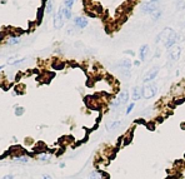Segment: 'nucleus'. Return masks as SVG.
Instances as JSON below:
<instances>
[{
	"label": "nucleus",
	"mask_w": 185,
	"mask_h": 179,
	"mask_svg": "<svg viewBox=\"0 0 185 179\" xmlns=\"http://www.w3.org/2000/svg\"><path fill=\"white\" fill-rule=\"evenodd\" d=\"M129 100H130V93L128 90H121L112 102H110V107L113 109H118L123 105H128Z\"/></svg>",
	"instance_id": "f257e3e1"
},
{
	"label": "nucleus",
	"mask_w": 185,
	"mask_h": 179,
	"mask_svg": "<svg viewBox=\"0 0 185 179\" xmlns=\"http://www.w3.org/2000/svg\"><path fill=\"white\" fill-rule=\"evenodd\" d=\"M141 89H143V98H144V99H152V98H154V96L156 95V93H158V85H156V84H153V83H150V84H144V85L141 87Z\"/></svg>",
	"instance_id": "f03ea898"
},
{
	"label": "nucleus",
	"mask_w": 185,
	"mask_h": 179,
	"mask_svg": "<svg viewBox=\"0 0 185 179\" xmlns=\"http://www.w3.org/2000/svg\"><path fill=\"white\" fill-rule=\"evenodd\" d=\"M159 71H160V68H159V67H153L152 69H149V70H148V71L144 74V76H143V83H144V84H150V83H153L155 79H156Z\"/></svg>",
	"instance_id": "7ed1b4c3"
},
{
	"label": "nucleus",
	"mask_w": 185,
	"mask_h": 179,
	"mask_svg": "<svg viewBox=\"0 0 185 179\" xmlns=\"http://www.w3.org/2000/svg\"><path fill=\"white\" fill-rule=\"evenodd\" d=\"M53 23H54V28L55 29H61L64 26L65 18H64V14H63V6H60L59 10L55 13L54 19H53Z\"/></svg>",
	"instance_id": "20e7f679"
},
{
	"label": "nucleus",
	"mask_w": 185,
	"mask_h": 179,
	"mask_svg": "<svg viewBox=\"0 0 185 179\" xmlns=\"http://www.w3.org/2000/svg\"><path fill=\"white\" fill-rule=\"evenodd\" d=\"M173 33H174V30H173L171 28H165V29H163V30L156 35V38H155V44H159L160 42L164 43Z\"/></svg>",
	"instance_id": "39448f33"
},
{
	"label": "nucleus",
	"mask_w": 185,
	"mask_h": 179,
	"mask_svg": "<svg viewBox=\"0 0 185 179\" xmlns=\"http://www.w3.org/2000/svg\"><path fill=\"white\" fill-rule=\"evenodd\" d=\"M168 55L171 62H178L181 55V48L179 45H174L173 48L168 49Z\"/></svg>",
	"instance_id": "423d86ee"
},
{
	"label": "nucleus",
	"mask_w": 185,
	"mask_h": 179,
	"mask_svg": "<svg viewBox=\"0 0 185 179\" xmlns=\"http://www.w3.org/2000/svg\"><path fill=\"white\" fill-rule=\"evenodd\" d=\"M156 9H159V5L158 3H154V2H146L145 4H143L141 6V13L144 14H153Z\"/></svg>",
	"instance_id": "0eeeda50"
},
{
	"label": "nucleus",
	"mask_w": 185,
	"mask_h": 179,
	"mask_svg": "<svg viewBox=\"0 0 185 179\" xmlns=\"http://www.w3.org/2000/svg\"><path fill=\"white\" fill-rule=\"evenodd\" d=\"M89 24V20L85 16H75L73 19V25L77 26L78 29H85Z\"/></svg>",
	"instance_id": "6e6552de"
},
{
	"label": "nucleus",
	"mask_w": 185,
	"mask_h": 179,
	"mask_svg": "<svg viewBox=\"0 0 185 179\" xmlns=\"http://www.w3.org/2000/svg\"><path fill=\"white\" fill-rule=\"evenodd\" d=\"M130 99H132V102H138V100H140V99H143V89H141V87H139V85H135L133 89H132V92H130Z\"/></svg>",
	"instance_id": "1a4fd4ad"
},
{
	"label": "nucleus",
	"mask_w": 185,
	"mask_h": 179,
	"mask_svg": "<svg viewBox=\"0 0 185 179\" xmlns=\"http://www.w3.org/2000/svg\"><path fill=\"white\" fill-rule=\"evenodd\" d=\"M176 43H178V34L174 31L163 44H164V47H165L166 49H170V48H173L174 45H176Z\"/></svg>",
	"instance_id": "9d476101"
},
{
	"label": "nucleus",
	"mask_w": 185,
	"mask_h": 179,
	"mask_svg": "<svg viewBox=\"0 0 185 179\" xmlns=\"http://www.w3.org/2000/svg\"><path fill=\"white\" fill-rule=\"evenodd\" d=\"M149 51H150V48H149L148 44H144V45L140 47V49H139V60L141 63L146 60L148 55H149Z\"/></svg>",
	"instance_id": "9b49d317"
},
{
	"label": "nucleus",
	"mask_w": 185,
	"mask_h": 179,
	"mask_svg": "<svg viewBox=\"0 0 185 179\" xmlns=\"http://www.w3.org/2000/svg\"><path fill=\"white\" fill-rule=\"evenodd\" d=\"M85 179H105V174L99 169H94L89 173V175Z\"/></svg>",
	"instance_id": "f8f14e48"
},
{
	"label": "nucleus",
	"mask_w": 185,
	"mask_h": 179,
	"mask_svg": "<svg viewBox=\"0 0 185 179\" xmlns=\"http://www.w3.org/2000/svg\"><path fill=\"white\" fill-rule=\"evenodd\" d=\"M116 67L120 69V68H125V69H132L133 67V62L130 60L129 58H125V59H121V60L116 64Z\"/></svg>",
	"instance_id": "ddd939ff"
},
{
	"label": "nucleus",
	"mask_w": 185,
	"mask_h": 179,
	"mask_svg": "<svg viewBox=\"0 0 185 179\" xmlns=\"http://www.w3.org/2000/svg\"><path fill=\"white\" fill-rule=\"evenodd\" d=\"M123 124V122L121 120H119V119H116V120H113L112 123H109L108 125H106V129L109 130V132H112V130H116L120 125Z\"/></svg>",
	"instance_id": "4468645a"
},
{
	"label": "nucleus",
	"mask_w": 185,
	"mask_h": 179,
	"mask_svg": "<svg viewBox=\"0 0 185 179\" xmlns=\"http://www.w3.org/2000/svg\"><path fill=\"white\" fill-rule=\"evenodd\" d=\"M119 73H120V75H121L124 79H130V78H132V69L120 68V69H119Z\"/></svg>",
	"instance_id": "2eb2a0df"
},
{
	"label": "nucleus",
	"mask_w": 185,
	"mask_h": 179,
	"mask_svg": "<svg viewBox=\"0 0 185 179\" xmlns=\"http://www.w3.org/2000/svg\"><path fill=\"white\" fill-rule=\"evenodd\" d=\"M6 43L9 45H18V44L22 43V39H20V36H10L6 40Z\"/></svg>",
	"instance_id": "dca6fc26"
},
{
	"label": "nucleus",
	"mask_w": 185,
	"mask_h": 179,
	"mask_svg": "<svg viewBox=\"0 0 185 179\" xmlns=\"http://www.w3.org/2000/svg\"><path fill=\"white\" fill-rule=\"evenodd\" d=\"M45 11H46V14H53L54 13V3H53V0H46Z\"/></svg>",
	"instance_id": "f3484780"
},
{
	"label": "nucleus",
	"mask_w": 185,
	"mask_h": 179,
	"mask_svg": "<svg viewBox=\"0 0 185 179\" xmlns=\"http://www.w3.org/2000/svg\"><path fill=\"white\" fill-rule=\"evenodd\" d=\"M50 158H51V155L49 153H40V154H38V159H39L40 162H44V163L49 162Z\"/></svg>",
	"instance_id": "a211bd4d"
},
{
	"label": "nucleus",
	"mask_w": 185,
	"mask_h": 179,
	"mask_svg": "<svg viewBox=\"0 0 185 179\" xmlns=\"http://www.w3.org/2000/svg\"><path fill=\"white\" fill-rule=\"evenodd\" d=\"M63 14H64L65 20H70V19L73 18V11H71V9H69V8L63 6Z\"/></svg>",
	"instance_id": "6ab92c4d"
},
{
	"label": "nucleus",
	"mask_w": 185,
	"mask_h": 179,
	"mask_svg": "<svg viewBox=\"0 0 185 179\" xmlns=\"http://www.w3.org/2000/svg\"><path fill=\"white\" fill-rule=\"evenodd\" d=\"M25 113V109L24 107H19V105H15V109H14V114L16 116H22L23 114Z\"/></svg>",
	"instance_id": "aec40b11"
},
{
	"label": "nucleus",
	"mask_w": 185,
	"mask_h": 179,
	"mask_svg": "<svg viewBox=\"0 0 185 179\" xmlns=\"http://www.w3.org/2000/svg\"><path fill=\"white\" fill-rule=\"evenodd\" d=\"M161 14H163V11H161V9L159 8V9H156V10H155V11L152 14V19H153L154 22H156V20H159V19H160Z\"/></svg>",
	"instance_id": "412c9836"
},
{
	"label": "nucleus",
	"mask_w": 185,
	"mask_h": 179,
	"mask_svg": "<svg viewBox=\"0 0 185 179\" xmlns=\"http://www.w3.org/2000/svg\"><path fill=\"white\" fill-rule=\"evenodd\" d=\"M15 161L18 162V163H22V164H26V163H29V157H26V155H20V157H18Z\"/></svg>",
	"instance_id": "4be33fe9"
},
{
	"label": "nucleus",
	"mask_w": 185,
	"mask_h": 179,
	"mask_svg": "<svg viewBox=\"0 0 185 179\" xmlns=\"http://www.w3.org/2000/svg\"><path fill=\"white\" fill-rule=\"evenodd\" d=\"M134 108H135V103L134 102H132V103H129L128 105H126V110H125V115H129L133 110H134Z\"/></svg>",
	"instance_id": "5701e85b"
},
{
	"label": "nucleus",
	"mask_w": 185,
	"mask_h": 179,
	"mask_svg": "<svg viewBox=\"0 0 185 179\" xmlns=\"http://www.w3.org/2000/svg\"><path fill=\"white\" fill-rule=\"evenodd\" d=\"M77 3V0H64V6L65 8H69V9H71L73 8V5Z\"/></svg>",
	"instance_id": "b1692460"
},
{
	"label": "nucleus",
	"mask_w": 185,
	"mask_h": 179,
	"mask_svg": "<svg viewBox=\"0 0 185 179\" xmlns=\"http://www.w3.org/2000/svg\"><path fill=\"white\" fill-rule=\"evenodd\" d=\"M176 8L179 10L185 9V0H176Z\"/></svg>",
	"instance_id": "393cba45"
},
{
	"label": "nucleus",
	"mask_w": 185,
	"mask_h": 179,
	"mask_svg": "<svg viewBox=\"0 0 185 179\" xmlns=\"http://www.w3.org/2000/svg\"><path fill=\"white\" fill-rule=\"evenodd\" d=\"M26 60V58H23V59H18V60H11V62H9V64L10 65H18V64H22V63H24Z\"/></svg>",
	"instance_id": "a878e982"
},
{
	"label": "nucleus",
	"mask_w": 185,
	"mask_h": 179,
	"mask_svg": "<svg viewBox=\"0 0 185 179\" xmlns=\"http://www.w3.org/2000/svg\"><path fill=\"white\" fill-rule=\"evenodd\" d=\"M75 31H77V26H74V25H70V26L66 29V33H68L69 35H74V34H75Z\"/></svg>",
	"instance_id": "bb28decb"
},
{
	"label": "nucleus",
	"mask_w": 185,
	"mask_h": 179,
	"mask_svg": "<svg viewBox=\"0 0 185 179\" xmlns=\"http://www.w3.org/2000/svg\"><path fill=\"white\" fill-rule=\"evenodd\" d=\"M2 179H14V175L13 174H5Z\"/></svg>",
	"instance_id": "cd10ccee"
},
{
	"label": "nucleus",
	"mask_w": 185,
	"mask_h": 179,
	"mask_svg": "<svg viewBox=\"0 0 185 179\" xmlns=\"http://www.w3.org/2000/svg\"><path fill=\"white\" fill-rule=\"evenodd\" d=\"M40 179H53V177H51L50 174H43Z\"/></svg>",
	"instance_id": "c85d7f7f"
},
{
	"label": "nucleus",
	"mask_w": 185,
	"mask_h": 179,
	"mask_svg": "<svg viewBox=\"0 0 185 179\" xmlns=\"http://www.w3.org/2000/svg\"><path fill=\"white\" fill-rule=\"evenodd\" d=\"M140 63H141L140 60H135V62L133 63V65H134V67H139V65H140Z\"/></svg>",
	"instance_id": "c756f323"
},
{
	"label": "nucleus",
	"mask_w": 185,
	"mask_h": 179,
	"mask_svg": "<svg viewBox=\"0 0 185 179\" xmlns=\"http://www.w3.org/2000/svg\"><path fill=\"white\" fill-rule=\"evenodd\" d=\"M65 165H66V164H65L64 162H60V163H59V168H61V169H64V168H65Z\"/></svg>",
	"instance_id": "7c9ffc66"
},
{
	"label": "nucleus",
	"mask_w": 185,
	"mask_h": 179,
	"mask_svg": "<svg viewBox=\"0 0 185 179\" xmlns=\"http://www.w3.org/2000/svg\"><path fill=\"white\" fill-rule=\"evenodd\" d=\"M126 54H130V55H134V51H132V50H128V51H125Z\"/></svg>",
	"instance_id": "2f4dec72"
},
{
	"label": "nucleus",
	"mask_w": 185,
	"mask_h": 179,
	"mask_svg": "<svg viewBox=\"0 0 185 179\" xmlns=\"http://www.w3.org/2000/svg\"><path fill=\"white\" fill-rule=\"evenodd\" d=\"M5 68V64H3V65H0V70H2V69H4Z\"/></svg>",
	"instance_id": "473e14b6"
},
{
	"label": "nucleus",
	"mask_w": 185,
	"mask_h": 179,
	"mask_svg": "<svg viewBox=\"0 0 185 179\" xmlns=\"http://www.w3.org/2000/svg\"><path fill=\"white\" fill-rule=\"evenodd\" d=\"M150 2H154V3H159V0H150Z\"/></svg>",
	"instance_id": "72a5a7b5"
},
{
	"label": "nucleus",
	"mask_w": 185,
	"mask_h": 179,
	"mask_svg": "<svg viewBox=\"0 0 185 179\" xmlns=\"http://www.w3.org/2000/svg\"><path fill=\"white\" fill-rule=\"evenodd\" d=\"M184 26H185V22H184Z\"/></svg>",
	"instance_id": "f704fd0d"
}]
</instances>
